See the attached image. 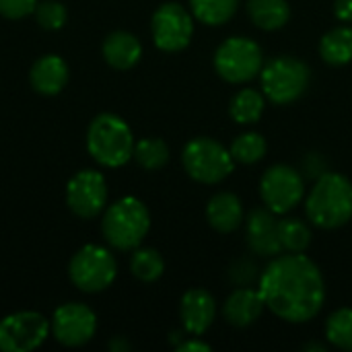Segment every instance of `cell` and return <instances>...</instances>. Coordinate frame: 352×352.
Wrapping results in <instances>:
<instances>
[{
	"instance_id": "7",
	"label": "cell",
	"mask_w": 352,
	"mask_h": 352,
	"mask_svg": "<svg viewBox=\"0 0 352 352\" xmlns=\"http://www.w3.org/2000/svg\"><path fill=\"white\" fill-rule=\"evenodd\" d=\"M262 47L250 37H229L214 52V70L227 82H248L256 78L262 72Z\"/></svg>"
},
{
	"instance_id": "8",
	"label": "cell",
	"mask_w": 352,
	"mask_h": 352,
	"mask_svg": "<svg viewBox=\"0 0 352 352\" xmlns=\"http://www.w3.org/2000/svg\"><path fill=\"white\" fill-rule=\"evenodd\" d=\"M116 274H118V264L113 254L93 243L80 248L68 264V276L72 285L82 293L105 291L116 280Z\"/></svg>"
},
{
	"instance_id": "9",
	"label": "cell",
	"mask_w": 352,
	"mask_h": 352,
	"mask_svg": "<svg viewBox=\"0 0 352 352\" xmlns=\"http://www.w3.org/2000/svg\"><path fill=\"white\" fill-rule=\"evenodd\" d=\"M305 194L303 175L291 165H274L266 169L260 182V196L274 214L291 212Z\"/></svg>"
},
{
	"instance_id": "10",
	"label": "cell",
	"mask_w": 352,
	"mask_h": 352,
	"mask_svg": "<svg viewBox=\"0 0 352 352\" xmlns=\"http://www.w3.org/2000/svg\"><path fill=\"white\" fill-rule=\"evenodd\" d=\"M50 322L37 311H16L0 322V351L31 352L39 349L47 334Z\"/></svg>"
},
{
	"instance_id": "25",
	"label": "cell",
	"mask_w": 352,
	"mask_h": 352,
	"mask_svg": "<svg viewBox=\"0 0 352 352\" xmlns=\"http://www.w3.org/2000/svg\"><path fill=\"white\" fill-rule=\"evenodd\" d=\"M130 270L132 274L142 280V283H155L161 278L163 270H165V262L161 258V254L153 248H136L130 260Z\"/></svg>"
},
{
	"instance_id": "22",
	"label": "cell",
	"mask_w": 352,
	"mask_h": 352,
	"mask_svg": "<svg viewBox=\"0 0 352 352\" xmlns=\"http://www.w3.org/2000/svg\"><path fill=\"white\" fill-rule=\"evenodd\" d=\"M239 0H190L192 14L204 25H225L237 12Z\"/></svg>"
},
{
	"instance_id": "30",
	"label": "cell",
	"mask_w": 352,
	"mask_h": 352,
	"mask_svg": "<svg viewBox=\"0 0 352 352\" xmlns=\"http://www.w3.org/2000/svg\"><path fill=\"white\" fill-rule=\"evenodd\" d=\"M256 270H258V268H256V264H254L252 260L241 258V260H237V262L231 266L229 276H231V280H233L237 287H250V285L256 280V276H258Z\"/></svg>"
},
{
	"instance_id": "13",
	"label": "cell",
	"mask_w": 352,
	"mask_h": 352,
	"mask_svg": "<svg viewBox=\"0 0 352 352\" xmlns=\"http://www.w3.org/2000/svg\"><path fill=\"white\" fill-rule=\"evenodd\" d=\"M50 328L60 344L74 349L87 344L95 336L97 318L93 309H89L82 303H66L54 311Z\"/></svg>"
},
{
	"instance_id": "28",
	"label": "cell",
	"mask_w": 352,
	"mask_h": 352,
	"mask_svg": "<svg viewBox=\"0 0 352 352\" xmlns=\"http://www.w3.org/2000/svg\"><path fill=\"white\" fill-rule=\"evenodd\" d=\"M326 338L340 351H352V309L342 307L326 322Z\"/></svg>"
},
{
	"instance_id": "1",
	"label": "cell",
	"mask_w": 352,
	"mask_h": 352,
	"mask_svg": "<svg viewBox=\"0 0 352 352\" xmlns=\"http://www.w3.org/2000/svg\"><path fill=\"white\" fill-rule=\"evenodd\" d=\"M258 291L266 307L291 324L314 320L326 299L324 276L303 254L276 256L260 274Z\"/></svg>"
},
{
	"instance_id": "29",
	"label": "cell",
	"mask_w": 352,
	"mask_h": 352,
	"mask_svg": "<svg viewBox=\"0 0 352 352\" xmlns=\"http://www.w3.org/2000/svg\"><path fill=\"white\" fill-rule=\"evenodd\" d=\"M33 12H35V19L39 23V27L47 29V31H56V29L64 27V23L68 19L66 6L62 2H56V0L39 2Z\"/></svg>"
},
{
	"instance_id": "11",
	"label": "cell",
	"mask_w": 352,
	"mask_h": 352,
	"mask_svg": "<svg viewBox=\"0 0 352 352\" xmlns=\"http://www.w3.org/2000/svg\"><path fill=\"white\" fill-rule=\"evenodd\" d=\"M153 39L163 52H182L194 35L192 14L179 2H165L153 14Z\"/></svg>"
},
{
	"instance_id": "33",
	"label": "cell",
	"mask_w": 352,
	"mask_h": 352,
	"mask_svg": "<svg viewBox=\"0 0 352 352\" xmlns=\"http://www.w3.org/2000/svg\"><path fill=\"white\" fill-rule=\"evenodd\" d=\"M177 351L179 352H208L210 346L202 340H188V342H182L177 344Z\"/></svg>"
},
{
	"instance_id": "24",
	"label": "cell",
	"mask_w": 352,
	"mask_h": 352,
	"mask_svg": "<svg viewBox=\"0 0 352 352\" xmlns=\"http://www.w3.org/2000/svg\"><path fill=\"white\" fill-rule=\"evenodd\" d=\"M266 151H268L266 138L258 132H245V134L237 136L229 148L233 161L241 163V165H254V163L262 161L266 157Z\"/></svg>"
},
{
	"instance_id": "4",
	"label": "cell",
	"mask_w": 352,
	"mask_h": 352,
	"mask_svg": "<svg viewBox=\"0 0 352 352\" xmlns=\"http://www.w3.org/2000/svg\"><path fill=\"white\" fill-rule=\"evenodd\" d=\"M151 229L148 208L132 196H126L111 204L101 221V231L105 241L120 250L130 252L136 250Z\"/></svg>"
},
{
	"instance_id": "6",
	"label": "cell",
	"mask_w": 352,
	"mask_h": 352,
	"mask_svg": "<svg viewBox=\"0 0 352 352\" xmlns=\"http://www.w3.org/2000/svg\"><path fill=\"white\" fill-rule=\"evenodd\" d=\"M182 161L192 179L208 186L221 184L225 177L231 175L235 167L231 153L221 142L208 136H198L190 140L184 148Z\"/></svg>"
},
{
	"instance_id": "27",
	"label": "cell",
	"mask_w": 352,
	"mask_h": 352,
	"mask_svg": "<svg viewBox=\"0 0 352 352\" xmlns=\"http://www.w3.org/2000/svg\"><path fill=\"white\" fill-rule=\"evenodd\" d=\"M134 159L146 171H157L169 161V146L161 138H142L134 144Z\"/></svg>"
},
{
	"instance_id": "18",
	"label": "cell",
	"mask_w": 352,
	"mask_h": 352,
	"mask_svg": "<svg viewBox=\"0 0 352 352\" xmlns=\"http://www.w3.org/2000/svg\"><path fill=\"white\" fill-rule=\"evenodd\" d=\"M142 45L136 35L128 31H113L103 41V58L116 70H130L138 64Z\"/></svg>"
},
{
	"instance_id": "15",
	"label": "cell",
	"mask_w": 352,
	"mask_h": 352,
	"mask_svg": "<svg viewBox=\"0 0 352 352\" xmlns=\"http://www.w3.org/2000/svg\"><path fill=\"white\" fill-rule=\"evenodd\" d=\"M179 316L188 334H204L217 318V301L204 289H192L182 297Z\"/></svg>"
},
{
	"instance_id": "23",
	"label": "cell",
	"mask_w": 352,
	"mask_h": 352,
	"mask_svg": "<svg viewBox=\"0 0 352 352\" xmlns=\"http://www.w3.org/2000/svg\"><path fill=\"white\" fill-rule=\"evenodd\" d=\"M229 113L237 124H256L264 113V97L254 89H241L231 99Z\"/></svg>"
},
{
	"instance_id": "31",
	"label": "cell",
	"mask_w": 352,
	"mask_h": 352,
	"mask_svg": "<svg viewBox=\"0 0 352 352\" xmlns=\"http://www.w3.org/2000/svg\"><path fill=\"white\" fill-rule=\"evenodd\" d=\"M37 6V0H0V14L6 19H23L31 14Z\"/></svg>"
},
{
	"instance_id": "32",
	"label": "cell",
	"mask_w": 352,
	"mask_h": 352,
	"mask_svg": "<svg viewBox=\"0 0 352 352\" xmlns=\"http://www.w3.org/2000/svg\"><path fill=\"white\" fill-rule=\"evenodd\" d=\"M334 14H336L342 23H351L352 0H336V2H334Z\"/></svg>"
},
{
	"instance_id": "12",
	"label": "cell",
	"mask_w": 352,
	"mask_h": 352,
	"mask_svg": "<svg viewBox=\"0 0 352 352\" xmlns=\"http://www.w3.org/2000/svg\"><path fill=\"white\" fill-rule=\"evenodd\" d=\"M66 204L80 219H95L107 204V182L95 169L74 173L66 186Z\"/></svg>"
},
{
	"instance_id": "21",
	"label": "cell",
	"mask_w": 352,
	"mask_h": 352,
	"mask_svg": "<svg viewBox=\"0 0 352 352\" xmlns=\"http://www.w3.org/2000/svg\"><path fill=\"white\" fill-rule=\"evenodd\" d=\"M320 54L330 66H344L352 60V27L340 25L328 31L320 41Z\"/></svg>"
},
{
	"instance_id": "26",
	"label": "cell",
	"mask_w": 352,
	"mask_h": 352,
	"mask_svg": "<svg viewBox=\"0 0 352 352\" xmlns=\"http://www.w3.org/2000/svg\"><path fill=\"white\" fill-rule=\"evenodd\" d=\"M278 237L283 252L303 254L311 243V231L301 219H283L278 221Z\"/></svg>"
},
{
	"instance_id": "16",
	"label": "cell",
	"mask_w": 352,
	"mask_h": 352,
	"mask_svg": "<svg viewBox=\"0 0 352 352\" xmlns=\"http://www.w3.org/2000/svg\"><path fill=\"white\" fill-rule=\"evenodd\" d=\"M264 307H266V303H264L260 291H254L250 287H239L225 301L223 316L231 326L245 328V326H252L262 316Z\"/></svg>"
},
{
	"instance_id": "14",
	"label": "cell",
	"mask_w": 352,
	"mask_h": 352,
	"mask_svg": "<svg viewBox=\"0 0 352 352\" xmlns=\"http://www.w3.org/2000/svg\"><path fill=\"white\" fill-rule=\"evenodd\" d=\"M248 245L262 258H276L283 252L278 221L270 208H256L248 217Z\"/></svg>"
},
{
	"instance_id": "20",
	"label": "cell",
	"mask_w": 352,
	"mask_h": 352,
	"mask_svg": "<svg viewBox=\"0 0 352 352\" xmlns=\"http://www.w3.org/2000/svg\"><path fill=\"white\" fill-rule=\"evenodd\" d=\"M248 12L254 25L264 31H276L291 19V6L287 0H248Z\"/></svg>"
},
{
	"instance_id": "2",
	"label": "cell",
	"mask_w": 352,
	"mask_h": 352,
	"mask_svg": "<svg viewBox=\"0 0 352 352\" xmlns=\"http://www.w3.org/2000/svg\"><path fill=\"white\" fill-rule=\"evenodd\" d=\"M307 219L320 229H338L352 219V184L342 173L318 177L305 202Z\"/></svg>"
},
{
	"instance_id": "5",
	"label": "cell",
	"mask_w": 352,
	"mask_h": 352,
	"mask_svg": "<svg viewBox=\"0 0 352 352\" xmlns=\"http://www.w3.org/2000/svg\"><path fill=\"white\" fill-rule=\"evenodd\" d=\"M260 74H262L264 95L274 105H291L299 101L311 82L309 66L291 56H280L270 60Z\"/></svg>"
},
{
	"instance_id": "17",
	"label": "cell",
	"mask_w": 352,
	"mask_h": 352,
	"mask_svg": "<svg viewBox=\"0 0 352 352\" xmlns=\"http://www.w3.org/2000/svg\"><path fill=\"white\" fill-rule=\"evenodd\" d=\"M31 87L41 95H58L68 82V64L56 56L47 54L33 62L29 72Z\"/></svg>"
},
{
	"instance_id": "3",
	"label": "cell",
	"mask_w": 352,
	"mask_h": 352,
	"mask_svg": "<svg viewBox=\"0 0 352 352\" xmlns=\"http://www.w3.org/2000/svg\"><path fill=\"white\" fill-rule=\"evenodd\" d=\"M130 126L116 113H99L87 130V151L103 167H122L134 157Z\"/></svg>"
},
{
	"instance_id": "19",
	"label": "cell",
	"mask_w": 352,
	"mask_h": 352,
	"mask_svg": "<svg viewBox=\"0 0 352 352\" xmlns=\"http://www.w3.org/2000/svg\"><path fill=\"white\" fill-rule=\"evenodd\" d=\"M206 219L210 227L219 233H233L243 221L241 200L231 192H219L210 198L206 206Z\"/></svg>"
}]
</instances>
